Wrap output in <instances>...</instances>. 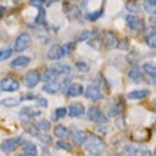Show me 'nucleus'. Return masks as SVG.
Wrapping results in <instances>:
<instances>
[{
	"instance_id": "ea45409f",
	"label": "nucleus",
	"mask_w": 156,
	"mask_h": 156,
	"mask_svg": "<svg viewBox=\"0 0 156 156\" xmlns=\"http://www.w3.org/2000/svg\"><path fill=\"white\" fill-rule=\"evenodd\" d=\"M47 3V0H30V4L37 9H43V4Z\"/></svg>"
},
{
	"instance_id": "473e14b6",
	"label": "nucleus",
	"mask_w": 156,
	"mask_h": 156,
	"mask_svg": "<svg viewBox=\"0 0 156 156\" xmlns=\"http://www.w3.org/2000/svg\"><path fill=\"white\" fill-rule=\"evenodd\" d=\"M38 140H40L44 146H50V145L53 144V139H51V136L50 135H40L38 136Z\"/></svg>"
},
{
	"instance_id": "2eb2a0df",
	"label": "nucleus",
	"mask_w": 156,
	"mask_h": 156,
	"mask_svg": "<svg viewBox=\"0 0 156 156\" xmlns=\"http://www.w3.org/2000/svg\"><path fill=\"white\" fill-rule=\"evenodd\" d=\"M30 64V58L26 57V55H19L10 62V67L12 68H23V67H27Z\"/></svg>"
},
{
	"instance_id": "a18cd8bd",
	"label": "nucleus",
	"mask_w": 156,
	"mask_h": 156,
	"mask_svg": "<svg viewBox=\"0 0 156 156\" xmlns=\"http://www.w3.org/2000/svg\"><path fill=\"white\" fill-rule=\"evenodd\" d=\"M151 21H152L153 24H156V12H155V13H153L152 16H151Z\"/></svg>"
},
{
	"instance_id": "f03ea898",
	"label": "nucleus",
	"mask_w": 156,
	"mask_h": 156,
	"mask_svg": "<svg viewBox=\"0 0 156 156\" xmlns=\"http://www.w3.org/2000/svg\"><path fill=\"white\" fill-rule=\"evenodd\" d=\"M33 40H31V36L30 33H21L19 37L16 38V43H14V51L17 53H23L31 45Z\"/></svg>"
},
{
	"instance_id": "49530a36",
	"label": "nucleus",
	"mask_w": 156,
	"mask_h": 156,
	"mask_svg": "<svg viewBox=\"0 0 156 156\" xmlns=\"http://www.w3.org/2000/svg\"><path fill=\"white\" fill-rule=\"evenodd\" d=\"M151 84L156 87V75H153V77H151Z\"/></svg>"
},
{
	"instance_id": "4468645a",
	"label": "nucleus",
	"mask_w": 156,
	"mask_h": 156,
	"mask_svg": "<svg viewBox=\"0 0 156 156\" xmlns=\"http://www.w3.org/2000/svg\"><path fill=\"white\" fill-rule=\"evenodd\" d=\"M85 92L84 91V87L81 85V84H78V82H75V84H71L70 87H68V90H67L66 94L70 97V98H75V97H80V95H82Z\"/></svg>"
},
{
	"instance_id": "a211bd4d",
	"label": "nucleus",
	"mask_w": 156,
	"mask_h": 156,
	"mask_svg": "<svg viewBox=\"0 0 156 156\" xmlns=\"http://www.w3.org/2000/svg\"><path fill=\"white\" fill-rule=\"evenodd\" d=\"M51 68H53L58 75H68V74H71V71H73V68H71L70 66L62 64V62H57V64H54Z\"/></svg>"
},
{
	"instance_id": "39448f33",
	"label": "nucleus",
	"mask_w": 156,
	"mask_h": 156,
	"mask_svg": "<svg viewBox=\"0 0 156 156\" xmlns=\"http://www.w3.org/2000/svg\"><path fill=\"white\" fill-rule=\"evenodd\" d=\"M88 118H90V121L98 123V125L107 123V119H108L107 115H105L98 107H91L90 109H88Z\"/></svg>"
},
{
	"instance_id": "9d476101",
	"label": "nucleus",
	"mask_w": 156,
	"mask_h": 156,
	"mask_svg": "<svg viewBox=\"0 0 156 156\" xmlns=\"http://www.w3.org/2000/svg\"><path fill=\"white\" fill-rule=\"evenodd\" d=\"M87 99H90V101H99V99L102 98V92H101V88L94 84H91L90 87H87L85 88V92H84Z\"/></svg>"
},
{
	"instance_id": "f704fd0d",
	"label": "nucleus",
	"mask_w": 156,
	"mask_h": 156,
	"mask_svg": "<svg viewBox=\"0 0 156 156\" xmlns=\"http://www.w3.org/2000/svg\"><path fill=\"white\" fill-rule=\"evenodd\" d=\"M146 44L156 50V34H149L146 37Z\"/></svg>"
},
{
	"instance_id": "79ce46f5",
	"label": "nucleus",
	"mask_w": 156,
	"mask_h": 156,
	"mask_svg": "<svg viewBox=\"0 0 156 156\" xmlns=\"http://www.w3.org/2000/svg\"><path fill=\"white\" fill-rule=\"evenodd\" d=\"M36 102H37V105H40V107H43V108H45L48 105L47 99H44V98H36Z\"/></svg>"
},
{
	"instance_id": "6ab92c4d",
	"label": "nucleus",
	"mask_w": 156,
	"mask_h": 156,
	"mask_svg": "<svg viewBox=\"0 0 156 156\" xmlns=\"http://www.w3.org/2000/svg\"><path fill=\"white\" fill-rule=\"evenodd\" d=\"M43 91L47 92V94H55L58 91H61V84L53 81V82H45L44 87H43Z\"/></svg>"
},
{
	"instance_id": "09e8293b",
	"label": "nucleus",
	"mask_w": 156,
	"mask_h": 156,
	"mask_svg": "<svg viewBox=\"0 0 156 156\" xmlns=\"http://www.w3.org/2000/svg\"><path fill=\"white\" fill-rule=\"evenodd\" d=\"M19 156H37V155H30V153H21V155H19Z\"/></svg>"
},
{
	"instance_id": "2f4dec72",
	"label": "nucleus",
	"mask_w": 156,
	"mask_h": 156,
	"mask_svg": "<svg viewBox=\"0 0 156 156\" xmlns=\"http://www.w3.org/2000/svg\"><path fill=\"white\" fill-rule=\"evenodd\" d=\"M37 126L40 128V131L47 132V131H50V128H51V123H50L47 119H41V121H38V122H37Z\"/></svg>"
},
{
	"instance_id": "b1692460",
	"label": "nucleus",
	"mask_w": 156,
	"mask_h": 156,
	"mask_svg": "<svg viewBox=\"0 0 156 156\" xmlns=\"http://www.w3.org/2000/svg\"><path fill=\"white\" fill-rule=\"evenodd\" d=\"M23 152L30 153V155H38V149H37V146L34 144H31V142H26V144L23 145Z\"/></svg>"
},
{
	"instance_id": "dca6fc26",
	"label": "nucleus",
	"mask_w": 156,
	"mask_h": 156,
	"mask_svg": "<svg viewBox=\"0 0 156 156\" xmlns=\"http://www.w3.org/2000/svg\"><path fill=\"white\" fill-rule=\"evenodd\" d=\"M23 128H24V131L27 132V135H31L34 138H38L40 136V128L37 126V123H31V122H24L23 123Z\"/></svg>"
},
{
	"instance_id": "f8f14e48",
	"label": "nucleus",
	"mask_w": 156,
	"mask_h": 156,
	"mask_svg": "<svg viewBox=\"0 0 156 156\" xmlns=\"http://www.w3.org/2000/svg\"><path fill=\"white\" fill-rule=\"evenodd\" d=\"M71 138H73V144L77 145V146H82V145L85 144L87 138H88V135H87L84 131H80V129H73L71 131Z\"/></svg>"
},
{
	"instance_id": "a19ab883",
	"label": "nucleus",
	"mask_w": 156,
	"mask_h": 156,
	"mask_svg": "<svg viewBox=\"0 0 156 156\" xmlns=\"http://www.w3.org/2000/svg\"><path fill=\"white\" fill-rule=\"evenodd\" d=\"M90 43V45L92 47V48L95 50H99L101 48V45H99V43H102V40H98V38H94V40H90L88 41Z\"/></svg>"
},
{
	"instance_id": "6e6552de",
	"label": "nucleus",
	"mask_w": 156,
	"mask_h": 156,
	"mask_svg": "<svg viewBox=\"0 0 156 156\" xmlns=\"http://www.w3.org/2000/svg\"><path fill=\"white\" fill-rule=\"evenodd\" d=\"M40 80H41V73H38L37 70H30L24 75V84L27 88H34Z\"/></svg>"
},
{
	"instance_id": "1a4fd4ad",
	"label": "nucleus",
	"mask_w": 156,
	"mask_h": 156,
	"mask_svg": "<svg viewBox=\"0 0 156 156\" xmlns=\"http://www.w3.org/2000/svg\"><path fill=\"white\" fill-rule=\"evenodd\" d=\"M102 44L105 48H114V47H118L119 41L118 37L114 31H105L102 34Z\"/></svg>"
},
{
	"instance_id": "4c0bfd02",
	"label": "nucleus",
	"mask_w": 156,
	"mask_h": 156,
	"mask_svg": "<svg viewBox=\"0 0 156 156\" xmlns=\"http://www.w3.org/2000/svg\"><path fill=\"white\" fill-rule=\"evenodd\" d=\"M101 16H102V10H99V12H97V13H88V14H87V19L90 21H95Z\"/></svg>"
},
{
	"instance_id": "3c124183",
	"label": "nucleus",
	"mask_w": 156,
	"mask_h": 156,
	"mask_svg": "<svg viewBox=\"0 0 156 156\" xmlns=\"http://www.w3.org/2000/svg\"><path fill=\"white\" fill-rule=\"evenodd\" d=\"M155 131H156V123H155Z\"/></svg>"
},
{
	"instance_id": "7ed1b4c3",
	"label": "nucleus",
	"mask_w": 156,
	"mask_h": 156,
	"mask_svg": "<svg viewBox=\"0 0 156 156\" xmlns=\"http://www.w3.org/2000/svg\"><path fill=\"white\" fill-rule=\"evenodd\" d=\"M19 88H20V82L13 77H4L0 81V90L3 92H14Z\"/></svg>"
},
{
	"instance_id": "c85d7f7f",
	"label": "nucleus",
	"mask_w": 156,
	"mask_h": 156,
	"mask_svg": "<svg viewBox=\"0 0 156 156\" xmlns=\"http://www.w3.org/2000/svg\"><path fill=\"white\" fill-rule=\"evenodd\" d=\"M47 21V14H45V10L44 9H38V14L36 17V23L37 24H45Z\"/></svg>"
},
{
	"instance_id": "5701e85b",
	"label": "nucleus",
	"mask_w": 156,
	"mask_h": 156,
	"mask_svg": "<svg viewBox=\"0 0 156 156\" xmlns=\"http://www.w3.org/2000/svg\"><path fill=\"white\" fill-rule=\"evenodd\" d=\"M128 77L131 78V80H133V81H136V80H139L142 77V71H140V68L138 66H133L128 71Z\"/></svg>"
},
{
	"instance_id": "393cba45",
	"label": "nucleus",
	"mask_w": 156,
	"mask_h": 156,
	"mask_svg": "<svg viewBox=\"0 0 156 156\" xmlns=\"http://www.w3.org/2000/svg\"><path fill=\"white\" fill-rule=\"evenodd\" d=\"M142 70H144V73L148 74L149 77L156 75V66H153L152 62H145L144 66H142Z\"/></svg>"
},
{
	"instance_id": "f3484780",
	"label": "nucleus",
	"mask_w": 156,
	"mask_h": 156,
	"mask_svg": "<svg viewBox=\"0 0 156 156\" xmlns=\"http://www.w3.org/2000/svg\"><path fill=\"white\" fill-rule=\"evenodd\" d=\"M149 90H135L128 94V98L129 99H135V101H142L145 99L146 97H149Z\"/></svg>"
},
{
	"instance_id": "c9c22d12",
	"label": "nucleus",
	"mask_w": 156,
	"mask_h": 156,
	"mask_svg": "<svg viewBox=\"0 0 156 156\" xmlns=\"http://www.w3.org/2000/svg\"><path fill=\"white\" fill-rule=\"evenodd\" d=\"M12 53H13L12 48H4V50H2V53H0V60H2V61L7 60V58L12 55Z\"/></svg>"
},
{
	"instance_id": "aec40b11",
	"label": "nucleus",
	"mask_w": 156,
	"mask_h": 156,
	"mask_svg": "<svg viewBox=\"0 0 156 156\" xmlns=\"http://www.w3.org/2000/svg\"><path fill=\"white\" fill-rule=\"evenodd\" d=\"M57 77H58V74L53 70V68H45V70L41 73V80H43V81H45V82L55 81V78H57Z\"/></svg>"
},
{
	"instance_id": "72a5a7b5",
	"label": "nucleus",
	"mask_w": 156,
	"mask_h": 156,
	"mask_svg": "<svg viewBox=\"0 0 156 156\" xmlns=\"http://www.w3.org/2000/svg\"><path fill=\"white\" fill-rule=\"evenodd\" d=\"M74 48H75L74 43H66V44L62 45V50H64V54H66V55H70V54L74 51Z\"/></svg>"
},
{
	"instance_id": "c03bdc74",
	"label": "nucleus",
	"mask_w": 156,
	"mask_h": 156,
	"mask_svg": "<svg viewBox=\"0 0 156 156\" xmlns=\"http://www.w3.org/2000/svg\"><path fill=\"white\" fill-rule=\"evenodd\" d=\"M139 156H152V153L149 152V151H142Z\"/></svg>"
},
{
	"instance_id": "cd10ccee",
	"label": "nucleus",
	"mask_w": 156,
	"mask_h": 156,
	"mask_svg": "<svg viewBox=\"0 0 156 156\" xmlns=\"http://www.w3.org/2000/svg\"><path fill=\"white\" fill-rule=\"evenodd\" d=\"M67 114H68V109H67V108H57L53 114V119L54 121H58L60 118H64Z\"/></svg>"
},
{
	"instance_id": "7c9ffc66",
	"label": "nucleus",
	"mask_w": 156,
	"mask_h": 156,
	"mask_svg": "<svg viewBox=\"0 0 156 156\" xmlns=\"http://www.w3.org/2000/svg\"><path fill=\"white\" fill-rule=\"evenodd\" d=\"M75 68H77L80 73H88L91 70L90 66H88V62L85 61H77L75 62Z\"/></svg>"
},
{
	"instance_id": "bb28decb",
	"label": "nucleus",
	"mask_w": 156,
	"mask_h": 156,
	"mask_svg": "<svg viewBox=\"0 0 156 156\" xmlns=\"http://www.w3.org/2000/svg\"><path fill=\"white\" fill-rule=\"evenodd\" d=\"M55 149H62V151H67V152H71L73 146L68 142H64V139H60L58 142H55Z\"/></svg>"
},
{
	"instance_id": "8fccbe9b",
	"label": "nucleus",
	"mask_w": 156,
	"mask_h": 156,
	"mask_svg": "<svg viewBox=\"0 0 156 156\" xmlns=\"http://www.w3.org/2000/svg\"><path fill=\"white\" fill-rule=\"evenodd\" d=\"M152 156H156V148L153 149V153H152Z\"/></svg>"
},
{
	"instance_id": "20e7f679",
	"label": "nucleus",
	"mask_w": 156,
	"mask_h": 156,
	"mask_svg": "<svg viewBox=\"0 0 156 156\" xmlns=\"http://www.w3.org/2000/svg\"><path fill=\"white\" fill-rule=\"evenodd\" d=\"M41 115V111L38 107H24L21 108V111L19 112V118L23 121V122H27L33 118H38Z\"/></svg>"
},
{
	"instance_id": "de8ad7c7",
	"label": "nucleus",
	"mask_w": 156,
	"mask_h": 156,
	"mask_svg": "<svg viewBox=\"0 0 156 156\" xmlns=\"http://www.w3.org/2000/svg\"><path fill=\"white\" fill-rule=\"evenodd\" d=\"M55 2H58V0H47V4H53V3H55Z\"/></svg>"
},
{
	"instance_id": "c756f323",
	"label": "nucleus",
	"mask_w": 156,
	"mask_h": 156,
	"mask_svg": "<svg viewBox=\"0 0 156 156\" xmlns=\"http://www.w3.org/2000/svg\"><path fill=\"white\" fill-rule=\"evenodd\" d=\"M2 104H3L4 107L12 108V107L19 105V104H20V99H17V98H6V99H2Z\"/></svg>"
},
{
	"instance_id": "ddd939ff",
	"label": "nucleus",
	"mask_w": 156,
	"mask_h": 156,
	"mask_svg": "<svg viewBox=\"0 0 156 156\" xmlns=\"http://www.w3.org/2000/svg\"><path fill=\"white\" fill-rule=\"evenodd\" d=\"M84 112H85V107L81 102H74L68 107V115L73 118H80L84 115Z\"/></svg>"
},
{
	"instance_id": "423d86ee",
	"label": "nucleus",
	"mask_w": 156,
	"mask_h": 156,
	"mask_svg": "<svg viewBox=\"0 0 156 156\" xmlns=\"http://www.w3.org/2000/svg\"><path fill=\"white\" fill-rule=\"evenodd\" d=\"M20 144H23V145L26 144L24 140H23V138H17V139L9 138V139H4L3 142H2V151L6 153H12L20 146Z\"/></svg>"
},
{
	"instance_id": "0eeeda50",
	"label": "nucleus",
	"mask_w": 156,
	"mask_h": 156,
	"mask_svg": "<svg viewBox=\"0 0 156 156\" xmlns=\"http://www.w3.org/2000/svg\"><path fill=\"white\" fill-rule=\"evenodd\" d=\"M125 20H126V26L132 30V31L140 33V31H144L145 30V21L142 20V19H139V17L129 14V16H126Z\"/></svg>"
},
{
	"instance_id": "e433bc0d",
	"label": "nucleus",
	"mask_w": 156,
	"mask_h": 156,
	"mask_svg": "<svg viewBox=\"0 0 156 156\" xmlns=\"http://www.w3.org/2000/svg\"><path fill=\"white\" fill-rule=\"evenodd\" d=\"M126 9H128V12L136 13L138 10H139V6H138V3H135V2H128V3H126Z\"/></svg>"
},
{
	"instance_id": "4be33fe9",
	"label": "nucleus",
	"mask_w": 156,
	"mask_h": 156,
	"mask_svg": "<svg viewBox=\"0 0 156 156\" xmlns=\"http://www.w3.org/2000/svg\"><path fill=\"white\" fill-rule=\"evenodd\" d=\"M54 135L57 136L58 139H66L67 136H70V131H68V128H66L64 125H57V126L54 128Z\"/></svg>"
},
{
	"instance_id": "f257e3e1",
	"label": "nucleus",
	"mask_w": 156,
	"mask_h": 156,
	"mask_svg": "<svg viewBox=\"0 0 156 156\" xmlns=\"http://www.w3.org/2000/svg\"><path fill=\"white\" fill-rule=\"evenodd\" d=\"M84 146L90 156H101L107 149V144L98 135H88Z\"/></svg>"
},
{
	"instance_id": "412c9836",
	"label": "nucleus",
	"mask_w": 156,
	"mask_h": 156,
	"mask_svg": "<svg viewBox=\"0 0 156 156\" xmlns=\"http://www.w3.org/2000/svg\"><path fill=\"white\" fill-rule=\"evenodd\" d=\"M140 152H142L139 146H136V145H126L122 151L123 156H139Z\"/></svg>"
},
{
	"instance_id": "37998d69",
	"label": "nucleus",
	"mask_w": 156,
	"mask_h": 156,
	"mask_svg": "<svg viewBox=\"0 0 156 156\" xmlns=\"http://www.w3.org/2000/svg\"><path fill=\"white\" fill-rule=\"evenodd\" d=\"M126 44H128V38H123L122 43H121V44H118V47H119L121 50H126V48H128Z\"/></svg>"
},
{
	"instance_id": "9b49d317",
	"label": "nucleus",
	"mask_w": 156,
	"mask_h": 156,
	"mask_svg": "<svg viewBox=\"0 0 156 156\" xmlns=\"http://www.w3.org/2000/svg\"><path fill=\"white\" fill-rule=\"evenodd\" d=\"M64 50H62V45H58V44H54L53 47H50L48 53H47V58L51 60V61H57L60 60L61 57H64Z\"/></svg>"
},
{
	"instance_id": "58836bf2",
	"label": "nucleus",
	"mask_w": 156,
	"mask_h": 156,
	"mask_svg": "<svg viewBox=\"0 0 156 156\" xmlns=\"http://www.w3.org/2000/svg\"><path fill=\"white\" fill-rule=\"evenodd\" d=\"M90 36H91L90 31H88V30H84V31L80 33V36H78L77 40L78 41H87V40H90Z\"/></svg>"
},
{
	"instance_id": "a878e982",
	"label": "nucleus",
	"mask_w": 156,
	"mask_h": 156,
	"mask_svg": "<svg viewBox=\"0 0 156 156\" xmlns=\"http://www.w3.org/2000/svg\"><path fill=\"white\" fill-rule=\"evenodd\" d=\"M155 7H156V0H145V3H144L145 12L153 14L155 13Z\"/></svg>"
}]
</instances>
